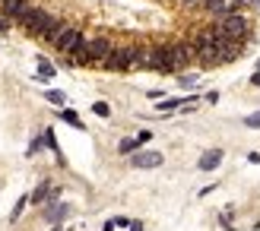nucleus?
I'll list each match as a JSON object with an SVG mask.
<instances>
[{
	"label": "nucleus",
	"mask_w": 260,
	"mask_h": 231,
	"mask_svg": "<svg viewBox=\"0 0 260 231\" xmlns=\"http://www.w3.org/2000/svg\"><path fill=\"white\" fill-rule=\"evenodd\" d=\"M51 22H54V16L48 13V10H41V7H32L29 13L22 16V22H19V26L26 29L29 35H38V38H41V35L51 29Z\"/></svg>",
	"instance_id": "obj_1"
},
{
	"label": "nucleus",
	"mask_w": 260,
	"mask_h": 231,
	"mask_svg": "<svg viewBox=\"0 0 260 231\" xmlns=\"http://www.w3.org/2000/svg\"><path fill=\"white\" fill-rule=\"evenodd\" d=\"M219 32H222V35H229V38H235V41H247L244 35L251 32V22H247L241 13H229V16H222V19H219Z\"/></svg>",
	"instance_id": "obj_2"
},
{
	"label": "nucleus",
	"mask_w": 260,
	"mask_h": 231,
	"mask_svg": "<svg viewBox=\"0 0 260 231\" xmlns=\"http://www.w3.org/2000/svg\"><path fill=\"white\" fill-rule=\"evenodd\" d=\"M146 70H156V73H178L175 67V57H171V48L162 44V48H152L149 60H146Z\"/></svg>",
	"instance_id": "obj_3"
},
{
	"label": "nucleus",
	"mask_w": 260,
	"mask_h": 231,
	"mask_svg": "<svg viewBox=\"0 0 260 231\" xmlns=\"http://www.w3.org/2000/svg\"><path fill=\"white\" fill-rule=\"evenodd\" d=\"M82 41H86V35H82L79 29H70V26H67V29L61 32V38L54 41V48H57V51H61V54L73 57V54L79 51V44H82Z\"/></svg>",
	"instance_id": "obj_4"
},
{
	"label": "nucleus",
	"mask_w": 260,
	"mask_h": 231,
	"mask_svg": "<svg viewBox=\"0 0 260 231\" xmlns=\"http://www.w3.org/2000/svg\"><path fill=\"white\" fill-rule=\"evenodd\" d=\"M171 48V57H175V67H187L191 60L197 57V48H194V41H175V44H168Z\"/></svg>",
	"instance_id": "obj_5"
},
{
	"label": "nucleus",
	"mask_w": 260,
	"mask_h": 231,
	"mask_svg": "<svg viewBox=\"0 0 260 231\" xmlns=\"http://www.w3.org/2000/svg\"><path fill=\"white\" fill-rule=\"evenodd\" d=\"M165 159H162V152H143V149H137L134 155H130V165L140 168V171H149V168H159Z\"/></svg>",
	"instance_id": "obj_6"
},
{
	"label": "nucleus",
	"mask_w": 260,
	"mask_h": 231,
	"mask_svg": "<svg viewBox=\"0 0 260 231\" xmlns=\"http://www.w3.org/2000/svg\"><path fill=\"white\" fill-rule=\"evenodd\" d=\"M86 48H89V57H92V64H102L105 57H108L111 51H114V44L105 38V35H99V38H92V41H86Z\"/></svg>",
	"instance_id": "obj_7"
},
{
	"label": "nucleus",
	"mask_w": 260,
	"mask_h": 231,
	"mask_svg": "<svg viewBox=\"0 0 260 231\" xmlns=\"http://www.w3.org/2000/svg\"><path fill=\"white\" fill-rule=\"evenodd\" d=\"M29 4H26V0H4V10H0V13H4L10 22H22V16H26L29 13Z\"/></svg>",
	"instance_id": "obj_8"
},
{
	"label": "nucleus",
	"mask_w": 260,
	"mask_h": 231,
	"mask_svg": "<svg viewBox=\"0 0 260 231\" xmlns=\"http://www.w3.org/2000/svg\"><path fill=\"white\" fill-rule=\"evenodd\" d=\"M61 197V187H54V184H38L32 190V197H29V203H35V206H41V203H48V200H57Z\"/></svg>",
	"instance_id": "obj_9"
},
{
	"label": "nucleus",
	"mask_w": 260,
	"mask_h": 231,
	"mask_svg": "<svg viewBox=\"0 0 260 231\" xmlns=\"http://www.w3.org/2000/svg\"><path fill=\"white\" fill-rule=\"evenodd\" d=\"M219 165H222V149H206L203 155H200V162H197L200 171H216Z\"/></svg>",
	"instance_id": "obj_10"
},
{
	"label": "nucleus",
	"mask_w": 260,
	"mask_h": 231,
	"mask_svg": "<svg viewBox=\"0 0 260 231\" xmlns=\"http://www.w3.org/2000/svg\"><path fill=\"white\" fill-rule=\"evenodd\" d=\"M203 10H206L209 16H219V19H222V16H229V13H235L229 0H203Z\"/></svg>",
	"instance_id": "obj_11"
},
{
	"label": "nucleus",
	"mask_w": 260,
	"mask_h": 231,
	"mask_svg": "<svg viewBox=\"0 0 260 231\" xmlns=\"http://www.w3.org/2000/svg\"><path fill=\"white\" fill-rule=\"evenodd\" d=\"M67 212H70V206H67V203H51V206H48V212H45V218H48L51 225H57V222H64V218H67Z\"/></svg>",
	"instance_id": "obj_12"
},
{
	"label": "nucleus",
	"mask_w": 260,
	"mask_h": 231,
	"mask_svg": "<svg viewBox=\"0 0 260 231\" xmlns=\"http://www.w3.org/2000/svg\"><path fill=\"white\" fill-rule=\"evenodd\" d=\"M187 102H197V99H162L156 111H159V114H168V111H175V108H184Z\"/></svg>",
	"instance_id": "obj_13"
},
{
	"label": "nucleus",
	"mask_w": 260,
	"mask_h": 231,
	"mask_svg": "<svg viewBox=\"0 0 260 231\" xmlns=\"http://www.w3.org/2000/svg\"><path fill=\"white\" fill-rule=\"evenodd\" d=\"M57 114H61V120H64V124H70V127L82 130V120H79V114H76V111H70V108H61Z\"/></svg>",
	"instance_id": "obj_14"
},
{
	"label": "nucleus",
	"mask_w": 260,
	"mask_h": 231,
	"mask_svg": "<svg viewBox=\"0 0 260 231\" xmlns=\"http://www.w3.org/2000/svg\"><path fill=\"white\" fill-rule=\"evenodd\" d=\"M137 149H140L137 136H130V140H121V143H117V152H121V155H130V152H137Z\"/></svg>",
	"instance_id": "obj_15"
},
{
	"label": "nucleus",
	"mask_w": 260,
	"mask_h": 231,
	"mask_svg": "<svg viewBox=\"0 0 260 231\" xmlns=\"http://www.w3.org/2000/svg\"><path fill=\"white\" fill-rule=\"evenodd\" d=\"M45 99H48L51 105H57V108H64V105H67V95H64V92H57V89H48V92H45Z\"/></svg>",
	"instance_id": "obj_16"
},
{
	"label": "nucleus",
	"mask_w": 260,
	"mask_h": 231,
	"mask_svg": "<svg viewBox=\"0 0 260 231\" xmlns=\"http://www.w3.org/2000/svg\"><path fill=\"white\" fill-rule=\"evenodd\" d=\"M51 76H54V67L45 57H38V79H51Z\"/></svg>",
	"instance_id": "obj_17"
},
{
	"label": "nucleus",
	"mask_w": 260,
	"mask_h": 231,
	"mask_svg": "<svg viewBox=\"0 0 260 231\" xmlns=\"http://www.w3.org/2000/svg\"><path fill=\"white\" fill-rule=\"evenodd\" d=\"M41 140H45V146H48V149H54V152H57V159H61V149H57V140H54V130H45V133H41Z\"/></svg>",
	"instance_id": "obj_18"
},
{
	"label": "nucleus",
	"mask_w": 260,
	"mask_h": 231,
	"mask_svg": "<svg viewBox=\"0 0 260 231\" xmlns=\"http://www.w3.org/2000/svg\"><path fill=\"white\" fill-rule=\"evenodd\" d=\"M26 206H29V197H19V200H16V206H13V212H10V218L16 222V218L22 215V209H26Z\"/></svg>",
	"instance_id": "obj_19"
},
{
	"label": "nucleus",
	"mask_w": 260,
	"mask_h": 231,
	"mask_svg": "<svg viewBox=\"0 0 260 231\" xmlns=\"http://www.w3.org/2000/svg\"><path fill=\"white\" fill-rule=\"evenodd\" d=\"M92 111H96L99 117H111V108H108V102H96V105H92Z\"/></svg>",
	"instance_id": "obj_20"
},
{
	"label": "nucleus",
	"mask_w": 260,
	"mask_h": 231,
	"mask_svg": "<svg viewBox=\"0 0 260 231\" xmlns=\"http://www.w3.org/2000/svg\"><path fill=\"white\" fill-rule=\"evenodd\" d=\"M244 127H251V130H260V111H257V114H247V117H244Z\"/></svg>",
	"instance_id": "obj_21"
},
{
	"label": "nucleus",
	"mask_w": 260,
	"mask_h": 231,
	"mask_svg": "<svg viewBox=\"0 0 260 231\" xmlns=\"http://www.w3.org/2000/svg\"><path fill=\"white\" fill-rule=\"evenodd\" d=\"M149 140H152V133H149V130H140V133H137V143H140V146H146Z\"/></svg>",
	"instance_id": "obj_22"
},
{
	"label": "nucleus",
	"mask_w": 260,
	"mask_h": 231,
	"mask_svg": "<svg viewBox=\"0 0 260 231\" xmlns=\"http://www.w3.org/2000/svg\"><path fill=\"white\" fill-rule=\"evenodd\" d=\"M194 82H197V73H187V76H181V86H187V89H191Z\"/></svg>",
	"instance_id": "obj_23"
},
{
	"label": "nucleus",
	"mask_w": 260,
	"mask_h": 231,
	"mask_svg": "<svg viewBox=\"0 0 260 231\" xmlns=\"http://www.w3.org/2000/svg\"><path fill=\"white\" fill-rule=\"evenodd\" d=\"M181 7H187V10H197V7H203V0H181Z\"/></svg>",
	"instance_id": "obj_24"
},
{
	"label": "nucleus",
	"mask_w": 260,
	"mask_h": 231,
	"mask_svg": "<svg viewBox=\"0 0 260 231\" xmlns=\"http://www.w3.org/2000/svg\"><path fill=\"white\" fill-rule=\"evenodd\" d=\"M114 225H117V228H130V222H127L124 215H117V218H114Z\"/></svg>",
	"instance_id": "obj_25"
},
{
	"label": "nucleus",
	"mask_w": 260,
	"mask_h": 231,
	"mask_svg": "<svg viewBox=\"0 0 260 231\" xmlns=\"http://www.w3.org/2000/svg\"><path fill=\"white\" fill-rule=\"evenodd\" d=\"M247 162H251V165H260V152H247Z\"/></svg>",
	"instance_id": "obj_26"
},
{
	"label": "nucleus",
	"mask_w": 260,
	"mask_h": 231,
	"mask_svg": "<svg viewBox=\"0 0 260 231\" xmlns=\"http://www.w3.org/2000/svg\"><path fill=\"white\" fill-rule=\"evenodd\" d=\"M114 228H117V225H114V218H108V222L102 225V231H114Z\"/></svg>",
	"instance_id": "obj_27"
},
{
	"label": "nucleus",
	"mask_w": 260,
	"mask_h": 231,
	"mask_svg": "<svg viewBox=\"0 0 260 231\" xmlns=\"http://www.w3.org/2000/svg\"><path fill=\"white\" fill-rule=\"evenodd\" d=\"M130 231H143V222H130Z\"/></svg>",
	"instance_id": "obj_28"
},
{
	"label": "nucleus",
	"mask_w": 260,
	"mask_h": 231,
	"mask_svg": "<svg viewBox=\"0 0 260 231\" xmlns=\"http://www.w3.org/2000/svg\"><path fill=\"white\" fill-rule=\"evenodd\" d=\"M251 86H260V70H257L254 76H251Z\"/></svg>",
	"instance_id": "obj_29"
},
{
	"label": "nucleus",
	"mask_w": 260,
	"mask_h": 231,
	"mask_svg": "<svg viewBox=\"0 0 260 231\" xmlns=\"http://www.w3.org/2000/svg\"><path fill=\"white\" fill-rule=\"evenodd\" d=\"M251 7H254V10H257V13H260V0H251Z\"/></svg>",
	"instance_id": "obj_30"
},
{
	"label": "nucleus",
	"mask_w": 260,
	"mask_h": 231,
	"mask_svg": "<svg viewBox=\"0 0 260 231\" xmlns=\"http://www.w3.org/2000/svg\"><path fill=\"white\" fill-rule=\"evenodd\" d=\"M0 32H7V19H0Z\"/></svg>",
	"instance_id": "obj_31"
},
{
	"label": "nucleus",
	"mask_w": 260,
	"mask_h": 231,
	"mask_svg": "<svg viewBox=\"0 0 260 231\" xmlns=\"http://www.w3.org/2000/svg\"><path fill=\"white\" fill-rule=\"evenodd\" d=\"M51 231H61V228H57V225H54V228H51Z\"/></svg>",
	"instance_id": "obj_32"
},
{
	"label": "nucleus",
	"mask_w": 260,
	"mask_h": 231,
	"mask_svg": "<svg viewBox=\"0 0 260 231\" xmlns=\"http://www.w3.org/2000/svg\"><path fill=\"white\" fill-rule=\"evenodd\" d=\"M257 70H260V60H257Z\"/></svg>",
	"instance_id": "obj_33"
},
{
	"label": "nucleus",
	"mask_w": 260,
	"mask_h": 231,
	"mask_svg": "<svg viewBox=\"0 0 260 231\" xmlns=\"http://www.w3.org/2000/svg\"><path fill=\"white\" fill-rule=\"evenodd\" d=\"M0 4H4V0H0Z\"/></svg>",
	"instance_id": "obj_34"
}]
</instances>
